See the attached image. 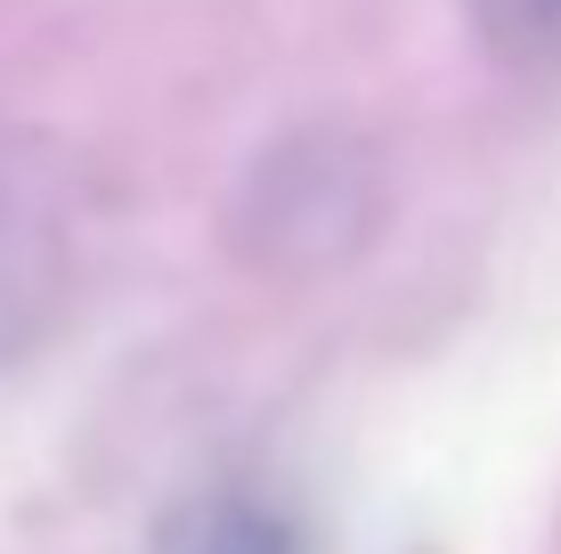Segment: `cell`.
Segmentation results:
<instances>
[{
    "mask_svg": "<svg viewBox=\"0 0 561 554\" xmlns=\"http://www.w3.org/2000/svg\"><path fill=\"white\" fill-rule=\"evenodd\" d=\"M382 180L366 163V147L351 139H294L277 147V163L253 180V213H244V237L261 253L285 261H334L375 228Z\"/></svg>",
    "mask_w": 561,
    "mask_h": 554,
    "instance_id": "6da1fadb",
    "label": "cell"
},
{
    "mask_svg": "<svg viewBox=\"0 0 561 554\" xmlns=\"http://www.w3.org/2000/svg\"><path fill=\"white\" fill-rule=\"evenodd\" d=\"M163 554H301V522L285 498L237 482V489H211V498L187 506Z\"/></svg>",
    "mask_w": 561,
    "mask_h": 554,
    "instance_id": "7a4b0ae2",
    "label": "cell"
},
{
    "mask_svg": "<svg viewBox=\"0 0 561 554\" xmlns=\"http://www.w3.org/2000/svg\"><path fill=\"white\" fill-rule=\"evenodd\" d=\"M463 9L496 57H520V66L561 57V0H463Z\"/></svg>",
    "mask_w": 561,
    "mask_h": 554,
    "instance_id": "3957f363",
    "label": "cell"
}]
</instances>
